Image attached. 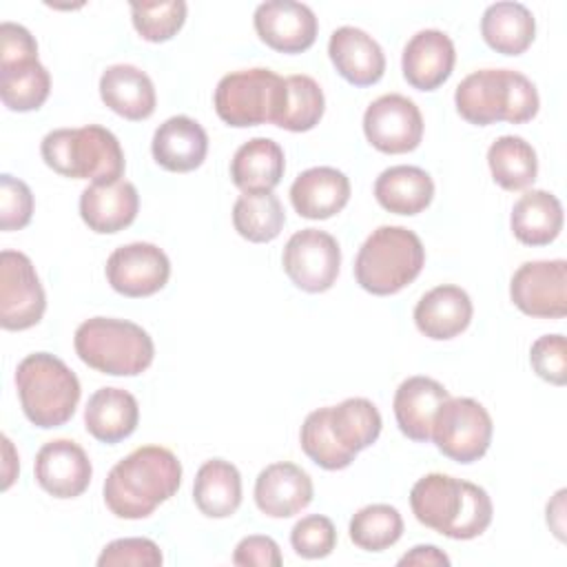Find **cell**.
I'll return each instance as SVG.
<instances>
[{
    "instance_id": "obj_1",
    "label": "cell",
    "mask_w": 567,
    "mask_h": 567,
    "mask_svg": "<svg viewBox=\"0 0 567 567\" xmlns=\"http://www.w3.org/2000/svg\"><path fill=\"white\" fill-rule=\"evenodd\" d=\"M182 485V463L162 445H142L117 461L104 481V503L117 518H146Z\"/></svg>"
},
{
    "instance_id": "obj_2",
    "label": "cell",
    "mask_w": 567,
    "mask_h": 567,
    "mask_svg": "<svg viewBox=\"0 0 567 567\" xmlns=\"http://www.w3.org/2000/svg\"><path fill=\"white\" fill-rule=\"evenodd\" d=\"M410 507L421 525L454 540L481 536L494 514L483 487L439 472L425 474L414 483Z\"/></svg>"
},
{
    "instance_id": "obj_3",
    "label": "cell",
    "mask_w": 567,
    "mask_h": 567,
    "mask_svg": "<svg viewBox=\"0 0 567 567\" xmlns=\"http://www.w3.org/2000/svg\"><path fill=\"white\" fill-rule=\"evenodd\" d=\"M454 104L463 120L476 126L494 122L525 124L536 117L540 100L534 82L512 69H481L461 80Z\"/></svg>"
},
{
    "instance_id": "obj_4",
    "label": "cell",
    "mask_w": 567,
    "mask_h": 567,
    "mask_svg": "<svg viewBox=\"0 0 567 567\" xmlns=\"http://www.w3.org/2000/svg\"><path fill=\"white\" fill-rule=\"evenodd\" d=\"M16 388L24 416L42 430L60 427L71 421L80 401L75 372L49 352L27 354L18 363Z\"/></svg>"
},
{
    "instance_id": "obj_5",
    "label": "cell",
    "mask_w": 567,
    "mask_h": 567,
    "mask_svg": "<svg viewBox=\"0 0 567 567\" xmlns=\"http://www.w3.org/2000/svg\"><path fill=\"white\" fill-rule=\"evenodd\" d=\"M40 153L44 164L64 177L115 182L124 175V151L117 137L100 124L55 128L44 135Z\"/></svg>"
},
{
    "instance_id": "obj_6",
    "label": "cell",
    "mask_w": 567,
    "mask_h": 567,
    "mask_svg": "<svg viewBox=\"0 0 567 567\" xmlns=\"http://www.w3.org/2000/svg\"><path fill=\"white\" fill-rule=\"evenodd\" d=\"M425 264L419 235L405 226H379L363 241L354 259L357 284L372 295L385 297L412 284Z\"/></svg>"
},
{
    "instance_id": "obj_7",
    "label": "cell",
    "mask_w": 567,
    "mask_h": 567,
    "mask_svg": "<svg viewBox=\"0 0 567 567\" xmlns=\"http://www.w3.org/2000/svg\"><path fill=\"white\" fill-rule=\"evenodd\" d=\"M73 346L82 363L111 377L142 374L155 357L151 334L126 319L91 317L75 330Z\"/></svg>"
},
{
    "instance_id": "obj_8",
    "label": "cell",
    "mask_w": 567,
    "mask_h": 567,
    "mask_svg": "<svg viewBox=\"0 0 567 567\" xmlns=\"http://www.w3.org/2000/svg\"><path fill=\"white\" fill-rule=\"evenodd\" d=\"M286 100V78L270 69H244L217 82L213 104L228 126L277 124Z\"/></svg>"
},
{
    "instance_id": "obj_9",
    "label": "cell",
    "mask_w": 567,
    "mask_h": 567,
    "mask_svg": "<svg viewBox=\"0 0 567 567\" xmlns=\"http://www.w3.org/2000/svg\"><path fill=\"white\" fill-rule=\"evenodd\" d=\"M492 432V416L476 399L450 396L434 416L432 441L447 458L474 463L487 452Z\"/></svg>"
},
{
    "instance_id": "obj_10",
    "label": "cell",
    "mask_w": 567,
    "mask_h": 567,
    "mask_svg": "<svg viewBox=\"0 0 567 567\" xmlns=\"http://www.w3.org/2000/svg\"><path fill=\"white\" fill-rule=\"evenodd\" d=\"M47 310V295L33 261L18 250L0 252V326L27 330L40 323Z\"/></svg>"
},
{
    "instance_id": "obj_11",
    "label": "cell",
    "mask_w": 567,
    "mask_h": 567,
    "mask_svg": "<svg viewBox=\"0 0 567 567\" xmlns=\"http://www.w3.org/2000/svg\"><path fill=\"white\" fill-rule=\"evenodd\" d=\"M281 264L297 288L306 292H326L339 277L341 248L330 233L303 228L286 241Z\"/></svg>"
},
{
    "instance_id": "obj_12",
    "label": "cell",
    "mask_w": 567,
    "mask_h": 567,
    "mask_svg": "<svg viewBox=\"0 0 567 567\" xmlns=\"http://www.w3.org/2000/svg\"><path fill=\"white\" fill-rule=\"evenodd\" d=\"M514 306L540 319H563L567 315V261H525L509 281Z\"/></svg>"
},
{
    "instance_id": "obj_13",
    "label": "cell",
    "mask_w": 567,
    "mask_h": 567,
    "mask_svg": "<svg viewBox=\"0 0 567 567\" xmlns=\"http://www.w3.org/2000/svg\"><path fill=\"white\" fill-rule=\"evenodd\" d=\"M363 133L381 153H410L421 144L423 117L410 97L401 93H385L365 109Z\"/></svg>"
},
{
    "instance_id": "obj_14",
    "label": "cell",
    "mask_w": 567,
    "mask_h": 567,
    "mask_svg": "<svg viewBox=\"0 0 567 567\" xmlns=\"http://www.w3.org/2000/svg\"><path fill=\"white\" fill-rule=\"evenodd\" d=\"M171 277L166 252L148 241H133L115 248L106 259V279L124 297H151Z\"/></svg>"
},
{
    "instance_id": "obj_15",
    "label": "cell",
    "mask_w": 567,
    "mask_h": 567,
    "mask_svg": "<svg viewBox=\"0 0 567 567\" xmlns=\"http://www.w3.org/2000/svg\"><path fill=\"white\" fill-rule=\"evenodd\" d=\"M255 31L261 42L281 53H301L317 40L315 11L295 0H268L255 9Z\"/></svg>"
},
{
    "instance_id": "obj_16",
    "label": "cell",
    "mask_w": 567,
    "mask_h": 567,
    "mask_svg": "<svg viewBox=\"0 0 567 567\" xmlns=\"http://www.w3.org/2000/svg\"><path fill=\"white\" fill-rule=\"evenodd\" d=\"M33 474L47 494L55 498H75L89 487L93 467L86 452L75 441L55 439L38 450Z\"/></svg>"
},
{
    "instance_id": "obj_17",
    "label": "cell",
    "mask_w": 567,
    "mask_h": 567,
    "mask_svg": "<svg viewBox=\"0 0 567 567\" xmlns=\"http://www.w3.org/2000/svg\"><path fill=\"white\" fill-rule=\"evenodd\" d=\"M137 210V188L126 179L91 182L80 195V217L93 233L100 235L124 230L135 221Z\"/></svg>"
},
{
    "instance_id": "obj_18",
    "label": "cell",
    "mask_w": 567,
    "mask_h": 567,
    "mask_svg": "<svg viewBox=\"0 0 567 567\" xmlns=\"http://www.w3.org/2000/svg\"><path fill=\"white\" fill-rule=\"evenodd\" d=\"M312 478L295 463L281 461L264 467L255 481V503L270 518H290L312 501Z\"/></svg>"
},
{
    "instance_id": "obj_19",
    "label": "cell",
    "mask_w": 567,
    "mask_h": 567,
    "mask_svg": "<svg viewBox=\"0 0 567 567\" xmlns=\"http://www.w3.org/2000/svg\"><path fill=\"white\" fill-rule=\"evenodd\" d=\"M454 62L456 51L450 35L439 29H423L408 40L401 69L410 86L419 91H434L452 75Z\"/></svg>"
},
{
    "instance_id": "obj_20",
    "label": "cell",
    "mask_w": 567,
    "mask_h": 567,
    "mask_svg": "<svg viewBox=\"0 0 567 567\" xmlns=\"http://www.w3.org/2000/svg\"><path fill=\"white\" fill-rule=\"evenodd\" d=\"M328 55L337 73L354 86H370L383 78V49L370 33L359 27L334 29L328 42Z\"/></svg>"
},
{
    "instance_id": "obj_21",
    "label": "cell",
    "mask_w": 567,
    "mask_h": 567,
    "mask_svg": "<svg viewBox=\"0 0 567 567\" xmlns=\"http://www.w3.org/2000/svg\"><path fill=\"white\" fill-rule=\"evenodd\" d=\"M474 306L461 286L443 284L427 290L414 306L416 328L434 341L458 337L472 321Z\"/></svg>"
},
{
    "instance_id": "obj_22",
    "label": "cell",
    "mask_w": 567,
    "mask_h": 567,
    "mask_svg": "<svg viewBox=\"0 0 567 567\" xmlns=\"http://www.w3.org/2000/svg\"><path fill=\"white\" fill-rule=\"evenodd\" d=\"M450 399V392L430 377H410L394 392V419L399 430L416 441H432V425L439 408Z\"/></svg>"
},
{
    "instance_id": "obj_23",
    "label": "cell",
    "mask_w": 567,
    "mask_h": 567,
    "mask_svg": "<svg viewBox=\"0 0 567 567\" xmlns=\"http://www.w3.org/2000/svg\"><path fill=\"white\" fill-rule=\"evenodd\" d=\"M151 151L162 168L171 173H188L206 159L208 135L193 117L173 115L157 126Z\"/></svg>"
},
{
    "instance_id": "obj_24",
    "label": "cell",
    "mask_w": 567,
    "mask_h": 567,
    "mask_svg": "<svg viewBox=\"0 0 567 567\" xmlns=\"http://www.w3.org/2000/svg\"><path fill=\"white\" fill-rule=\"evenodd\" d=\"M350 179L332 166H312L299 173L290 186L292 208L306 219H328L346 208Z\"/></svg>"
},
{
    "instance_id": "obj_25",
    "label": "cell",
    "mask_w": 567,
    "mask_h": 567,
    "mask_svg": "<svg viewBox=\"0 0 567 567\" xmlns=\"http://www.w3.org/2000/svg\"><path fill=\"white\" fill-rule=\"evenodd\" d=\"M100 97L117 115L140 122L153 115L157 95L148 73L133 64H113L100 78Z\"/></svg>"
},
{
    "instance_id": "obj_26",
    "label": "cell",
    "mask_w": 567,
    "mask_h": 567,
    "mask_svg": "<svg viewBox=\"0 0 567 567\" xmlns=\"http://www.w3.org/2000/svg\"><path fill=\"white\" fill-rule=\"evenodd\" d=\"M140 421L137 399L122 388H100L84 408L86 432L102 443H120L131 436Z\"/></svg>"
},
{
    "instance_id": "obj_27",
    "label": "cell",
    "mask_w": 567,
    "mask_h": 567,
    "mask_svg": "<svg viewBox=\"0 0 567 567\" xmlns=\"http://www.w3.org/2000/svg\"><path fill=\"white\" fill-rule=\"evenodd\" d=\"M281 146L270 137L244 142L230 159V179L241 193H270L284 177Z\"/></svg>"
},
{
    "instance_id": "obj_28",
    "label": "cell",
    "mask_w": 567,
    "mask_h": 567,
    "mask_svg": "<svg viewBox=\"0 0 567 567\" xmlns=\"http://www.w3.org/2000/svg\"><path fill=\"white\" fill-rule=\"evenodd\" d=\"M509 226L514 237L525 246L551 244L563 230V206L549 190H527L512 208Z\"/></svg>"
},
{
    "instance_id": "obj_29",
    "label": "cell",
    "mask_w": 567,
    "mask_h": 567,
    "mask_svg": "<svg viewBox=\"0 0 567 567\" xmlns=\"http://www.w3.org/2000/svg\"><path fill=\"white\" fill-rule=\"evenodd\" d=\"M374 197L394 215H419L434 197V182L419 166H390L377 177Z\"/></svg>"
},
{
    "instance_id": "obj_30",
    "label": "cell",
    "mask_w": 567,
    "mask_h": 567,
    "mask_svg": "<svg viewBox=\"0 0 567 567\" xmlns=\"http://www.w3.org/2000/svg\"><path fill=\"white\" fill-rule=\"evenodd\" d=\"M193 501L197 509L208 518H228L241 505V474L239 470L224 461H206L193 483Z\"/></svg>"
},
{
    "instance_id": "obj_31",
    "label": "cell",
    "mask_w": 567,
    "mask_h": 567,
    "mask_svg": "<svg viewBox=\"0 0 567 567\" xmlns=\"http://www.w3.org/2000/svg\"><path fill=\"white\" fill-rule=\"evenodd\" d=\"M481 33L496 53L520 55L534 42L536 20L520 2H494L481 18Z\"/></svg>"
},
{
    "instance_id": "obj_32",
    "label": "cell",
    "mask_w": 567,
    "mask_h": 567,
    "mask_svg": "<svg viewBox=\"0 0 567 567\" xmlns=\"http://www.w3.org/2000/svg\"><path fill=\"white\" fill-rule=\"evenodd\" d=\"M494 182L505 190H523L538 175V157L529 142L518 135H501L487 148Z\"/></svg>"
},
{
    "instance_id": "obj_33",
    "label": "cell",
    "mask_w": 567,
    "mask_h": 567,
    "mask_svg": "<svg viewBox=\"0 0 567 567\" xmlns=\"http://www.w3.org/2000/svg\"><path fill=\"white\" fill-rule=\"evenodd\" d=\"M286 224V213L277 195L270 193H244L233 206V226L235 230L252 241L266 244L279 237Z\"/></svg>"
},
{
    "instance_id": "obj_34",
    "label": "cell",
    "mask_w": 567,
    "mask_h": 567,
    "mask_svg": "<svg viewBox=\"0 0 567 567\" xmlns=\"http://www.w3.org/2000/svg\"><path fill=\"white\" fill-rule=\"evenodd\" d=\"M49 93L51 75L40 60L0 66V97L9 111H35L47 102Z\"/></svg>"
},
{
    "instance_id": "obj_35",
    "label": "cell",
    "mask_w": 567,
    "mask_h": 567,
    "mask_svg": "<svg viewBox=\"0 0 567 567\" xmlns=\"http://www.w3.org/2000/svg\"><path fill=\"white\" fill-rule=\"evenodd\" d=\"M381 414L377 405L363 396H352L339 405H330V427L337 441L359 454L370 447L381 434Z\"/></svg>"
},
{
    "instance_id": "obj_36",
    "label": "cell",
    "mask_w": 567,
    "mask_h": 567,
    "mask_svg": "<svg viewBox=\"0 0 567 567\" xmlns=\"http://www.w3.org/2000/svg\"><path fill=\"white\" fill-rule=\"evenodd\" d=\"M326 109V97L321 86L310 75H290L286 78V100L275 126L303 133L319 124Z\"/></svg>"
},
{
    "instance_id": "obj_37",
    "label": "cell",
    "mask_w": 567,
    "mask_h": 567,
    "mask_svg": "<svg viewBox=\"0 0 567 567\" xmlns=\"http://www.w3.org/2000/svg\"><path fill=\"white\" fill-rule=\"evenodd\" d=\"M350 540L365 551H383L403 534V518L396 507L374 503L361 507L350 520Z\"/></svg>"
},
{
    "instance_id": "obj_38",
    "label": "cell",
    "mask_w": 567,
    "mask_h": 567,
    "mask_svg": "<svg viewBox=\"0 0 567 567\" xmlns=\"http://www.w3.org/2000/svg\"><path fill=\"white\" fill-rule=\"evenodd\" d=\"M299 441L306 456L323 470H343L357 456L337 441L330 427V408H319L306 416Z\"/></svg>"
},
{
    "instance_id": "obj_39",
    "label": "cell",
    "mask_w": 567,
    "mask_h": 567,
    "mask_svg": "<svg viewBox=\"0 0 567 567\" xmlns=\"http://www.w3.org/2000/svg\"><path fill=\"white\" fill-rule=\"evenodd\" d=\"M131 18L135 31L148 42L171 40L186 20V2H131Z\"/></svg>"
},
{
    "instance_id": "obj_40",
    "label": "cell",
    "mask_w": 567,
    "mask_h": 567,
    "mask_svg": "<svg viewBox=\"0 0 567 567\" xmlns=\"http://www.w3.org/2000/svg\"><path fill=\"white\" fill-rule=\"evenodd\" d=\"M290 545L301 558H308V560L326 558L332 554L337 545L334 523L323 514L303 516L290 529Z\"/></svg>"
},
{
    "instance_id": "obj_41",
    "label": "cell",
    "mask_w": 567,
    "mask_h": 567,
    "mask_svg": "<svg viewBox=\"0 0 567 567\" xmlns=\"http://www.w3.org/2000/svg\"><path fill=\"white\" fill-rule=\"evenodd\" d=\"M33 215V193L31 188L9 175H0V228L2 230H20L31 221Z\"/></svg>"
},
{
    "instance_id": "obj_42",
    "label": "cell",
    "mask_w": 567,
    "mask_h": 567,
    "mask_svg": "<svg viewBox=\"0 0 567 567\" xmlns=\"http://www.w3.org/2000/svg\"><path fill=\"white\" fill-rule=\"evenodd\" d=\"M164 563V556L157 547V543H153L151 538H117L111 540L100 558L97 565L100 567H120V565H133V567H157Z\"/></svg>"
},
{
    "instance_id": "obj_43",
    "label": "cell",
    "mask_w": 567,
    "mask_h": 567,
    "mask_svg": "<svg viewBox=\"0 0 567 567\" xmlns=\"http://www.w3.org/2000/svg\"><path fill=\"white\" fill-rule=\"evenodd\" d=\"M529 363L534 372L554 385L567 383V341L563 334H543L532 343Z\"/></svg>"
},
{
    "instance_id": "obj_44",
    "label": "cell",
    "mask_w": 567,
    "mask_h": 567,
    "mask_svg": "<svg viewBox=\"0 0 567 567\" xmlns=\"http://www.w3.org/2000/svg\"><path fill=\"white\" fill-rule=\"evenodd\" d=\"M38 60V42L24 29L16 22H2L0 24V66Z\"/></svg>"
},
{
    "instance_id": "obj_45",
    "label": "cell",
    "mask_w": 567,
    "mask_h": 567,
    "mask_svg": "<svg viewBox=\"0 0 567 567\" xmlns=\"http://www.w3.org/2000/svg\"><path fill=\"white\" fill-rule=\"evenodd\" d=\"M233 563L241 567H279L284 563L279 545L270 536H246L237 543Z\"/></svg>"
},
{
    "instance_id": "obj_46",
    "label": "cell",
    "mask_w": 567,
    "mask_h": 567,
    "mask_svg": "<svg viewBox=\"0 0 567 567\" xmlns=\"http://www.w3.org/2000/svg\"><path fill=\"white\" fill-rule=\"evenodd\" d=\"M399 565H450V558L434 545H416L399 558Z\"/></svg>"
},
{
    "instance_id": "obj_47",
    "label": "cell",
    "mask_w": 567,
    "mask_h": 567,
    "mask_svg": "<svg viewBox=\"0 0 567 567\" xmlns=\"http://www.w3.org/2000/svg\"><path fill=\"white\" fill-rule=\"evenodd\" d=\"M563 503H565V489H558V494L554 496V501L547 505V523H549V527L554 529V534H556L560 540L565 538V536H563V529H565V525H563V512H565Z\"/></svg>"
}]
</instances>
